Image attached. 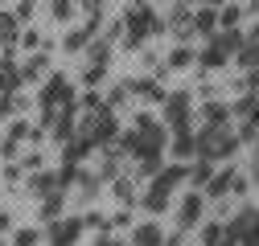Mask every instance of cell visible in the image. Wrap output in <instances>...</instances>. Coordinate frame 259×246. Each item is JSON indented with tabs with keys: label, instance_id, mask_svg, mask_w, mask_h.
I'll return each mask as SVG.
<instances>
[{
	"label": "cell",
	"instance_id": "43",
	"mask_svg": "<svg viewBox=\"0 0 259 246\" xmlns=\"http://www.w3.org/2000/svg\"><path fill=\"white\" fill-rule=\"evenodd\" d=\"M198 5H210V9H222V5H231V0H198Z\"/></svg>",
	"mask_w": 259,
	"mask_h": 246
},
{
	"label": "cell",
	"instance_id": "32",
	"mask_svg": "<svg viewBox=\"0 0 259 246\" xmlns=\"http://www.w3.org/2000/svg\"><path fill=\"white\" fill-rule=\"evenodd\" d=\"M37 242H41V234H37V230H29V226L13 234V246H37Z\"/></svg>",
	"mask_w": 259,
	"mask_h": 246
},
{
	"label": "cell",
	"instance_id": "48",
	"mask_svg": "<svg viewBox=\"0 0 259 246\" xmlns=\"http://www.w3.org/2000/svg\"><path fill=\"white\" fill-rule=\"evenodd\" d=\"M132 5H144V0H132Z\"/></svg>",
	"mask_w": 259,
	"mask_h": 246
},
{
	"label": "cell",
	"instance_id": "34",
	"mask_svg": "<svg viewBox=\"0 0 259 246\" xmlns=\"http://www.w3.org/2000/svg\"><path fill=\"white\" fill-rule=\"evenodd\" d=\"M21 45H25V49H41V37L33 33V29H25V33H21Z\"/></svg>",
	"mask_w": 259,
	"mask_h": 246
},
{
	"label": "cell",
	"instance_id": "49",
	"mask_svg": "<svg viewBox=\"0 0 259 246\" xmlns=\"http://www.w3.org/2000/svg\"><path fill=\"white\" fill-rule=\"evenodd\" d=\"M0 246H5V238H0Z\"/></svg>",
	"mask_w": 259,
	"mask_h": 246
},
{
	"label": "cell",
	"instance_id": "9",
	"mask_svg": "<svg viewBox=\"0 0 259 246\" xmlns=\"http://www.w3.org/2000/svg\"><path fill=\"white\" fill-rule=\"evenodd\" d=\"M127 242L132 246H165V230H160L156 222H140L127 230Z\"/></svg>",
	"mask_w": 259,
	"mask_h": 246
},
{
	"label": "cell",
	"instance_id": "6",
	"mask_svg": "<svg viewBox=\"0 0 259 246\" xmlns=\"http://www.w3.org/2000/svg\"><path fill=\"white\" fill-rule=\"evenodd\" d=\"M82 230H87L82 218H54L50 230H46V238H50V246H78Z\"/></svg>",
	"mask_w": 259,
	"mask_h": 246
},
{
	"label": "cell",
	"instance_id": "28",
	"mask_svg": "<svg viewBox=\"0 0 259 246\" xmlns=\"http://www.w3.org/2000/svg\"><path fill=\"white\" fill-rule=\"evenodd\" d=\"M127 99H132V82L123 78V82H115V86H111V95H107V107L115 111V107H123Z\"/></svg>",
	"mask_w": 259,
	"mask_h": 246
},
{
	"label": "cell",
	"instance_id": "20",
	"mask_svg": "<svg viewBox=\"0 0 259 246\" xmlns=\"http://www.w3.org/2000/svg\"><path fill=\"white\" fill-rule=\"evenodd\" d=\"M214 172H218L214 160H202V156H198V164H189V184H193V189H206Z\"/></svg>",
	"mask_w": 259,
	"mask_h": 246
},
{
	"label": "cell",
	"instance_id": "39",
	"mask_svg": "<svg viewBox=\"0 0 259 246\" xmlns=\"http://www.w3.org/2000/svg\"><path fill=\"white\" fill-rule=\"evenodd\" d=\"M95 246H127V242H119V238H111V234H99V242Z\"/></svg>",
	"mask_w": 259,
	"mask_h": 246
},
{
	"label": "cell",
	"instance_id": "23",
	"mask_svg": "<svg viewBox=\"0 0 259 246\" xmlns=\"http://www.w3.org/2000/svg\"><path fill=\"white\" fill-rule=\"evenodd\" d=\"M193 61H198V53H193L189 45H177V49L169 53V61H165V66H169V70H189Z\"/></svg>",
	"mask_w": 259,
	"mask_h": 246
},
{
	"label": "cell",
	"instance_id": "10",
	"mask_svg": "<svg viewBox=\"0 0 259 246\" xmlns=\"http://www.w3.org/2000/svg\"><path fill=\"white\" fill-rule=\"evenodd\" d=\"M21 82H25V74H21V66L9 57V49H5V61H0V95H13V90H21Z\"/></svg>",
	"mask_w": 259,
	"mask_h": 246
},
{
	"label": "cell",
	"instance_id": "3",
	"mask_svg": "<svg viewBox=\"0 0 259 246\" xmlns=\"http://www.w3.org/2000/svg\"><path fill=\"white\" fill-rule=\"evenodd\" d=\"M41 115H54L58 107L62 111H78V99H74V82L70 78H62V74H50L46 86H41Z\"/></svg>",
	"mask_w": 259,
	"mask_h": 246
},
{
	"label": "cell",
	"instance_id": "44",
	"mask_svg": "<svg viewBox=\"0 0 259 246\" xmlns=\"http://www.w3.org/2000/svg\"><path fill=\"white\" fill-rule=\"evenodd\" d=\"M251 176H255V184H259V156H255V164H251Z\"/></svg>",
	"mask_w": 259,
	"mask_h": 246
},
{
	"label": "cell",
	"instance_id": "13",
	"mask_svg": "<svg viewBox=\"0 0 259 246\" xmlns=\"http://www.w3.org/2000/svg\"><path fill=\"white\" fill-rule=\"evenodd\" d=\"M82 53H87V66H107V61H111V41L99 33V37H95Z\"/></svg>",
	"mask_w": 259,
	"mask_h": 246
},
{
	"label": "cell",
	"instance_id": "11",
	"mask_svg": "<svg viewBox=\"0 0 259 246\" xmlns=\"http://www.w3.org/2000/svg\"><path fill=\"white\" fill-rule=\"evenodd\" d=\"M193 33L198 37H214L218 33V9H210V5L193 9Z\"/></svg>",
	"mask_w": 259,
	"mask_h": 246
},
{
	"label": "cell",
	"instance_id": "18",
	"mask_svg": "<svg viewBox=\"0 0 259 246\" xmlns=\"http://www.w3.org/2000/svg\"><path fill=\"white\" fill-rule=\"evenodd\" d=\"M21 74H25V82H37V78H46L50 74V53H33L21 66Z\"/></svg>",
	"mask_w": 259,
	"mask_h": 246
},
{
	"label": "cell",
	"instance_id": "7",
	"mask_svg": "<svg viewBox=\"0 0 259 246\" xmlns=\"http://www.w3.org/2000/svg\"><path fill=\"white\" fill-rule=\"evenodd\" d=\"M202 213H206V193H185L181 205H177V230H193V226H202Z\"/></svg>",
	"mask_w": 259,
	"mask_h": 246
},
{
	"label": "cell",
	"instance_id": "45",
	"mask_svg": "<svg viewBox=\"0 0 259 246\" xmlns=\"http://www.w3.org/2000/svg\"><path fill=\"white\" fill-rule=\"evenodd\" d=\"M247 13H259V0H251V5H247Z\"/></svg>",
	"mask_w": 259,
	"mask_h": 246
},
{
	"label": "cell",
	"instance_id": "47",
	"mask_svg": "<svg viewBox=\"0 0 259 246\" xmlns=\"http://www.w3.org/2000/svg\"><path fill=\"white\" fill-rule=\"evenodd\" d=\"M255 156H259V140H255Z\"/></svg>",
	"mask_w": 259,
	"mask_h": 246
},
{
	"label": "cell",
	"instance_id": "14",
	"mask_svg": "<svg viewBox=\"0 0 259 246\" xmlns=\"http://www.w3.org/2000/svg\"><path fill=\"white\" fill-rule=\"evenodd\" d=\"M54 189H58V176H54V172H33V176H29V189H25V193L33 197V201H41V197L54 193Z\"/></svg>",
	"mask_w": 259,
	"mask_h": 246
},
{
	"label": "cell",
	"instance_id": "25",
	"mask_svg": "<svg viewBox=\"0 0 259 246\" xmlns=\"http://www.w3.org/2000/svg\"><path fill=\"white\" fill-rule=\"evenodd\" d=\"M198 238H202V246H218V242L226 238V222H206V226L198 230Z\"/></svg>",
	"mask_w": 259,
	"mask_h": 246
},
{
	"label": "cell",
	"instance_id": "40",
	"mask_svg": "<svg viewBox=\"0 0 259 246\" xmlns=\"http://www.w3.org/2000/svg\"><path fill=\"white\" fill-rule=\"evenodd\" d=\"M165 246H185V230H177V234H169V238H165Z\"/></svg>",
	"mask_w": 259,
	"mask_h": 246
},
{
	"label": "cell",
	"instance_id": "1",
	"mask_svg": "<svg viewBox=\"0 0 259 246\" xmlns=\"http://www.w3.org/2000/svg\"><path fill=\"white\" fill-rule=\"evenodd\" d=\"M193 140H198V156L202 160H226L231 164L235 156H239V148H243V140H239V132L226 123V128H210V123H202L198 132H193Z\"/></svg>",
	"mask_w": 259,
	"mask_h": 246
},
{
	"label": "cell",
	"instance_id": "24",
	"mask_svg": "<svg viewBox=\"0 0 259 246\" xmlns=\"http://www.w3.org/2000/svg\"><path fill=\"white\" fill-rule=\"evenodd\" d=\"M136 160H140V172L152 180L160 168H165V152H144V156H136Z\"/></svg>",
	"mask_w": 259,
	"mask_h": 246
},
{
	"label": "cell",
	"instance_id": "35",
	"mask_svg": "<svg viewBox=\"0 0 259 246\" xmlns=\"http://www.w3.org/2000/svg\"><path fill=\"white\" fill-rule=\"evenodd\" d=\"M127 222H132V209H119V213H115V218H111V226H119V230H123ZM127 230H132V226H127Z\"/></svg>",
	"mask_w": 259,
	"mask_h": 246
},
{
	"label": "cell",
	"instance_id": "21",
	"mask_svg": "<svg viewBox=\"0 0 259 246\" xmlns=\"http://www.w3.org/2000/svg\"><path fill=\"white\" fill-rule=\"evenodd\" d=\"M111 193H115V201H119L123 209L136 205V184L127 180V176H115V180H111Z\"/></svg>",
	"mask_w": 259,
	"mask_h": 246
},
{
	"label": "cell",
	"instance_id": "15",
	"mask_svg": "<svg viewBox=\"0 0 259 246\" xmlns=\"http://www.w3.org/2000/svg\"><path fill=\"white\" fill-rule=\"evenodd\" d=\"M37 205H41V218H46V222L62 218V209H66V189H54V193H46Z\"/></svg>",
	"mask_w": 259,
	"mask_h": 246
},
{
	"label": "cell",
	"instance_id": "8",
	"mask_svg": "<svg viewBox=\"0 0 259 246\" xmlns=\"http://www.w3.org/2000/svg\"><path fill=\"white\" fill-rule=\"evenodd\" d=\"M235 180H239V172H235V164H226V168H218V172L210 176V184H206V197H214V201H222L226 193L235 197Z\"/></svg>",
	"mask_w": 259,
	"mask_h": 246
},
{
	"label": "cell",
	"instance_id": "22",
	"mask_svg": "<svg viewBox=\"0 0 259 246\" xmlns=\"http://www.w3.org/2000/svg\"><path fill=\"white\" fill-rule=\"evenodd\" d=\"M239 66H243V70H255V66H259V33H247V41H243V49H239Z\"/></svg>",
	"mask_w": 259,
	"mask_h": 246
},
{
	"label": "cell",
	"instance_id": "2",
	"mask_svg": "<svg viewBox=\"0 0 259 246\" xmlns=\"http://www.w3.org/2000/svg\"><path fill=\"white\" fill-rule=\"evenodd\" d=\"M156 33H165V21H160L148 5H132V9L123 13V45L127 49H140Z\"/></svg>",
	"mask_w": 259,
	"mask_h": 246
},
{
	"label": "cell",
	"instance_id": "17",
	"mask_svg": "<svg viewBox=\"0 0 259 246\" xmlns=\"http://www.w3.org/2000/svg\"><path fill=\"white\" fill-rule=\"evenodd\" d=\"M119 160H123V152H119V148H103V160H99V180H115V176H119Z\"/></svg>",
	"mask_w": 259,
	"mask_h": 246
},
{
	"label": "cell",
	"instance_id": "38",
	"mask_svg": "<svg viewBox=\"0 0 259 246\" xmlns=\"http://www.w3.org/2000/svg\"><path fill=\"white\" fill-rule=\"evenodd\" d=\"M9 230H13V213L0 209V234H9Z\"/></svg>",
	"mask_w": 259,
	"mask_h": 246
},
{
	"label": "cell",
	"instance_id": "26",
	"mask_svg": "<svg viewBox=\"0 0 259 246\" xmlns=\"http://www.w3.org/2000/svg\"><path fill=\"white\" fill-rule=\"evenodd\" d=\"M17 13H0V41H5V45H13V41H21L17 37Z\"/></svg>",
	"mask_w": 259,
	"mask_h": 246
},
{
	"label": "cell",
	"instance_id": "27",
	"mask_svg": "<svg viewBox=\"0 0 259 246\" xmlns=\"http://www.w3.org/2000/svg\"><path fill=\"white\" fill-rule=\"evenodd\" d=\"M239 21H243V9L239 5H222L218 9V29H239Z\"/></svg>",
	"mask_w": 259,
	"mask_h": 246
},
{
	"label": "cell",
	"instance_id": "16",
	"mask_svg": "<svg viewBox=\"0 0 259 246\" xmlns=\"http://www.w3.org/2000/svg\"><path fill=\"white\" fill-rule=\"evenodd\" d=\"M202 123H210V128H226V123H231L235 115H231V107H226V103H206L202 111Z\"/></svg>",
	"mask_w": 259,
	"mask_h": 246
},
{
	"label": "cell",
	"instance_id": "36",
	"mask_svg": "<svg viewBox=\"0 0 259 246\" xmlns=\"http://www.w3.org/2000/svg\"><path fill=\"white\" fill-rule=\"evenodd\" d=\"M29 17H33V0H21L17 5V21H29Z\"/></svg>",
	"mask_w": 259,
	"mask_h": 246
},
{
	"label": "cell",
	"instance_id": "46",
	"mask_svg": "<svg viewBox=\"0 0 259 246\" xmlns=\"http://www.w3.org/2000/svg\"><path fill=\"white\" fill-rule=\"evenodd\" d=\"M0 61H5V41H0Z\"/></svg>",
	"mask_w": 259,
	"mask_h": 246
},
{
	"label": "cell",
	"instance_id": "5",
	"mask_svg": "<svg viewBox=\"0 0 259 246\" xmlns=\"http://www.w3.org/2000/svg\"><path fill=\"white\" fill-rule=\"evenodd\" d=\"M82 136H87L95 148H107L111 140H119V128H115V111H111V107L87 111V119H82Z\"/></svg>",
	"mask_w": 259,
	"mask_h": 246
},
{
	"label": "cell",
	"instance_id": "4",
	"mask_svg": "<svg viewBox=\"0 0 259 246\" xmlns=\"http://www.w3.org/2000/svg\"><path fill=\"white\" fill-rule=\"evenodd\" d=\"M165 128L173 136L193 132V95L189 90H169V99H165Z\"/></svg>",
	"mask_w": 259,
	"mask_h": 246
},
{
	"label": "cell",
	"instance_id": "19",
	"mask_svg": "<svg viewBox=\"0 0 259 246\" xmlns=\"http://www.w3.org/2000/svg\"><path fill=\"white\" fill-rule=\"evenodd\" d=\"M169 152H173L177 160H193V156H198V140H193V132H185V136H173Z\"/></svg>",
	"mask_w": 259,
	"mask_h": 246
},
{
	"label": "cell",
	"instance_id": "41",
	"mask_svg": "<svg viewBox=\"0 0 259 246\" xmlns=\"http://www.w3.org/2000/svg\"><path fill=\"white\" fill-rule=\"evenodd\" d=\"M25 168H41V156H37V152H25Z\"/></svg>",
	"mask_w": 259,
	"mask_h": 246
},
{
	"label": "cell",
	"instance_id": "12",
	"mask_svg": "<svg viewBox=\"0 0 259 246\" xmlns=\"http://www.w3.org/2000/svg\"><path fill=\"white\" fill-rule=\"evenodd\" d=\"M169 197H173L169 189H160L156 180H148V193H144L140 201H144V209H148V213H165V209H169Z\"/></svg>",
	"mask_w": 259,
	"mask_h": 246
},
{
	"label": "cell",
	"instance_id": "33",
	"mask_svg": "<svg viewBox=\"0 0 259 246\" xmlns=\"http://www.w3.org/2000/svg\"><path fill=\"white\" fill-rule=\"evenodd\" d=\"M103 78H107V66H87V70H82V82H87V86H99Z\"/></svg>",
	"mask_w": 259,
	"mask_h": 246
},
{
	"label": "cell",
	"instance_id": "37",
	"mask_svg": "<svg viewBox=\"0 0 259 246\" xmlns=\"http://www.w3.org/2000/svg\"><path fill=\"white\" fill-rule=\"evenodd\" d=\"M25 136H29V123H13V132H9V140H17V144H21Z\"/></svg>",
	"mask_w": 259,
	"mask_h": 246
},
{
	"label": "cell",
	"instance_id": "30",
	"mask_svg": "<svg viewBox=\"0 0 259 246\" xmlns=\"http://www.w3.org/2000/svg\"><path fill=\"white\" fill-rule=\"evenodd\" d=\"M82 226H87V230H99V234H107V230H111V218H103L99 209H91V213H82Z\"/></svg>",
	"mask_w": 259,
	"mask_h": 246
},
{
	"label": "cell",
	"instance_id": "42",
	"mask_svg": "<svg viewBox=\"0 0 259 246\" xmlns=\"http://www.w3.org/2000/svg\"><path fill=\"white\" fill-rule=\"evenodd\" d=\"M78 5H82L87 13H99V9H103V0H78Z\"/></svg>",
	"mask_w": 259,
	"mask_h": 246
},
{
	"label": "cell",
	"instance_id": "31",
	"mask_svg": "<svg viewBox=\"0 0 259 246\" xmlns=\"http://www.w3.org/2000/svg\"><path fill=\"white\" fill-rule=\"evenodd\" d=\"M74 5H78V0H50L54 21H70V17H74Z\"/></svg>",
	"mask_w": 259,
	"mask_h": 246
},
{
	"label": "cell",
	"instance_id": "29",
	"mask_svg": "<svg viewBox=\"0 0 259 246\" xmlns=\"http://www.w3.org/2000/svg\"><path fill=\"white\" fill-rule=\"evenodd\" d=\"M239 246H259V205L251 209V222H247V230H243Z\"/></svg>",
	"mask_w": 259,
	"mask_h": 246
}]
</instances>
